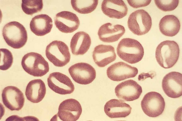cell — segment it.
<instances>
[{
    "mask_svg": "<svg viewBox=\"0 0 182 121\" xmlns=\"http://www.w3.org/2000/svg\"><path fill=\"white\" fill-rule=\"evenodd\" d=\"M116 51L118 55L121 59L131 64L140 61L144 53L143 47L140 43L129 38H123L119 42Z\"/></svg>",
    "mask_w": 182,
    "mask_h": 121,
    "instance_id": "obj_1",
    "label": "cell"
},
{
    "mask_svg": "<svg viewBox=\"0 0 182 121\" xmlns=\"http://www.w3.org/2000/svg\"><path fill=\"white\" fill-rule=\"evenodd\" d=\"M179 54L177 43L173 41L167 40L161 42L157 47L155 57L157 62L161 67L169 68L176 64Z\"/></svg>",
    "mask_w": 182,
    "mask_h": 121,
    "instance_id": "obj_2",
    "label": "cell"
},
{
    "mask_svg": "<svg viewBox=\"0 0 182 121\" xmlns=\"http://www.w3.org/2000/svg\"><path fill=\"white\" fill-rule=\"evenodd\" d=\"M2 34L7 44L15 49L23 47L27 40V34L25 27L16 21L6 24L3 28Z\"/></svg>",
    "mask_w": 182,
    "mask_h": 121,
    "instance_id": "obj_3",
    "label": "cell"
},
{
    "mask_svg": "<svg viewBox=\"0 0 182 121\" xmlns=\"http://www.w3.org/2000/svg\"><path fill=\"white\" fill-rule=\"evenodd\" d=\"M21 64L25 71L30 75L36 77H41L49 71L48 62L40 54L30 52L23 57Z\"/></svg>",
    "mask_w": 182,
    "mask_h": 121,
    "instance_id": "obj_4",
    "label": "cell"
},
{
    "mask_svg": "<svg viewBox=\"0 0 182 121\" xmlns=\"http://www.w3.org/2000/svg\"><path fill=\"white\" fill-rule=\"evenodd\" d=\"M45 53L49 61L57 67L66 65L71 59L68 47L64 42L60 41H54L48 45Z\"/></svg>",
    "mask_w": 182,
    "mask_h": 121,
    "instance_id": "obj_5",
    "label": "cell"
},
{
    "mask_svg": "<svg viewBox=\"0 0 182 121\" xmlns=\"http://www.w3.org/2000/svg\"><path fill=\"white\" fill-rule=\"evenodd\" d=\"M152 25L151 17L145 10H138L132 13L127 21V26L130 30L138 36L147 33Z\"/></svg>",
    "mask_w": 182,
    "mask_h": 121,
    "instance_id": "obj_6",
    "label": "cell"
},
{
    "mask_svg": "<svg viewBox=\"0 0 182 121\" xmlns=\"http://www.w3.org/2000/svg\"><path fill=\"white\" fill-rule=\"evenodd\" d=\"M165 103L164 98L159 93L151 92L146 93L141 101L142 110L148 116L155 117L164 111Z\"/></svg>",
    "mask_w": 182,
    "mask_h": 121,
    "instance_id": "obj_7",
    "label": "cell"
},
{
    "mask_svg": "<svg viewBox=\"0 0 182 121\" xmlns=\"http://www.w3.org/2000/svg\"><path fill=\"white\" fill-rule=\"evenodd\" d=\"M68 71L73 80L81 84L86 85L91 83L96 76L95 68L86 63L75 64L68 68Z\"/></svg>",
    "mask_w": 182,
    "mask_h": 121,
    "instance_id": "obj_8",
    "label": "cell"
},
{
    "mask_svg": "<svg viewBox=\"0 0 182 121\" xmlns=\"http://www.w3.org/2000/svg\"><path fill=\"white\" fill-rule=\"evenodd\" d=\"M47 81L49 88L59 94H70L74 90V85L70 79L62 73L56 72L51 73Z\"/></svg>",
    "mask_w": 182,
    "mask_h": 121,
    "instance_id": "obj_9",
    "label": "cell"
},
{
    "mask_svg": "<svg viewBox=\"0 0 182 121\" xmlns=\"http://www.w3.org/2000/svg\"><path fill=\"white\" fill-rule=\"evenodd\" d=\"M116 96L123 101H130L138 99L142 92V88L132 80L122 82L115 89Z\"/></svg>",
    "mask_w": 182,
    "mask_h": 121,
    "instance_id": "obj_10",
    "label": "cell"
},
{
    "mask_svg": "<svg viewBox=\"0 0 182 121\" xmlns=\"http://www.w3.org/2000/svg\"><path fill=\"white\" fill-rule=\"evenodd\" d=\"M4 105L11 111H19L23 107L25 98L22 92L17 87L8 86L2 90V94Z\"/></svg>",
    "mask_w": 182,
    "mask_h": 121,
    "instance_id": "obj_11",
    "label": "cell"
},
{
    "mask_svg": "<svg viewBox=\"0 0 182 121\" xmlns=\"http://www.w3.org/2000/svg\"><path fill=\"white\" fill-rule=\"evenodd\" d=\"M163 89L168 97L177 98L182 95V75L176 72H172L164 77L162 83Z\"/></svg>",
    "mask_w": 182,
    "mask_h": 121,
    "instance_id": "obj_12",
    "label": "cell"
},
{
    "mask_svg": "<svg viewBox=\"0 0 182 121\" xmlns=\"http://www.w3.org/2000/svg\"><path fill=\"white\" fill-rule=\"evenodd\" d=\"M137 68L124 62H119L109 67L107 70V77L111 80L119 81L135 76L138 73Z\"/></svg>",
    "mask_w": 182,
    "mask_h": 121,
    "instance_id": "obj_13",
    "label": "cell"
},
{
    "mask_svg": "<svg viewBox=\"0 0 182 121\" xmlns=\"http://www.w3.org/2000/svg\"><path fill=\"white\" fill-rule=\"evenodd\" d=\"M82 111L79 102L70 98L65 100L60 103L57 115L62 121H76L79 118Z\"/></svg>",
    "mask_w": 182,
    "mask_h": 121,
    "instance_id": "obj_14",
    "label": "cell"
},
{
    "mask_svg": "<svg viewBox=\"0 0 182 121\" xmlns=\"http://www.w3.org/2000/svg\"><path fill=\"white\" fill-rule=\"evenodd\" d=\"M55 24L61 32L71 33L77 30L80 25L78 17L75 14L68 11L57 13L55 18Z\"/></svg>",
    "mask_w": 182,
    "mask_h": 121,
    "instance_id": "obj_15",
    "label": "cell"
},
{
    "mask_svg": "<svg viewBox=\"0 0 182 121\" xmlns=\"http://www.w3.org/2000/svg\"><path fill=\"white\" fill-rule=\"evenodd\" d=\"M92 53L94 61L99 67H104L115 60L116 57L115 49L111 45L96 46Z\"/></svg>",
    "mask_w": 182,
    "mask_h": 121,
    "instance_id": "obj_16",
    "label": "cell"
},
{
    "mask_svg": "<svg viewBox=\"0 0 182 121\" xmlns=\"http://www.w3.org/2000/svg\"><path fill=\"white\" fill-rule=\"evenodd\" d=\"M125 32V29L122 25L119 24L113 25L110 23H107L100 27L98 34L101 41L111 43L118 41Z\"/></svg>",
    "mask_w": 182,
    "mask_h": 121,
    "instance_id": "obj_17",
    "label": "cell"
},
{
    "mask_svg": "<svg viewBox=\"0 0 182 121\" xmlns=\"http://www.w3.org/2000/svg\"><path fill=\"white\" fill-rule=\"evenodd\" d=\"M101 10L103 13L109 17L118 19L125 16L128 8L122 0H104L101 4Z\"/></svg>",
    "mask_w": 182,
    "mask_h": 121,
    "instance_id": "obj_18",
    "label": "cell"
},
{
    "mask_svg": "<svg viewBox=\"0 0 182 121\" xmlns=\"http://www.w3.org/2000/svg\"><path fill=\"white\" fill-rule=\"evenodd\" d=\"M104 109L106 114L111 118L126 117L131 113V110L128 104L116 99L107 101Z\"/></svg>",
    "mask_w": 182,
    "mask_h": 121,
    "instance_id": "obj_19",
    "label": "cell"
},
{
    "mask_svg": "<svg viewBox=\"0 0 182 121\" xmlns=\"http://www.w3.org/2000/svg\"><path fill=\"white\" fill-rule=\"evenodd\" d=\"M51 18L46 14L35 16L31 20L30 25L31 31L37 36H43L50 32L53 27Z\"/></svg>",
    "mask_w": 182,
    "mask_h": 121,
    "instance_id": "obj_20",
    "label": "cell"
},
{
    "mask_svg": "<svg viewBox=\"0 0 182 121\" xmlns=\"http://www.w3.org/2000/svg\"><path fill=\"white\" fill-rule=\"evenodd\" d=\"M91 44L90 36L84 31L76 33L72 37L70 47L73 54L83 55L89 49Z\"/></svg>",
    "mask_w": 182,
    "mask_h": 121,
    "instance_id": "obj_21",
    "label": "cell"
},
{
    "mask_svg": "<svg viewBox=\"0 0 182 121\" xmlns=\"http://www.w3.org/2000/svg\"><path fill=\"white\" fill-rule=\"evenodd\" d=\"M46 89L45 84L40 79L30 81L27 84L25 91L27 99L33 103H38L44 97Z\"/></svg>",
    "mask_w": 182,
    "mask_h": 121,
    "instance_id": "obj_22",
    "label": "cell"
},
{
    "mask_svg": "<svg viewBox=\"0 0 182 121\" xmlns=\"http://www.w3.org/2000/svg\"><path fill=\"white\" fill-rule=\"evenodd\" d=\"M180 21L178 18L173 15H166L160 21L159 28L161 33L168 37L175 36L180 29Z\"/></svg>",
    "mask_w": 182,
    "mask_h": 121,
    "instance_id": "obj_23",
    "label": "cell"
},
{
    "mask_svg": "<svg viewBox=\"0 0 182 121\" xmlns=\"http://www.w3.org/2000/svg\"><path fill=\"white\" fill-rule=\"evenodd\" d=\"M98 3V0H71L73 8L81 14H88L94 11Z\"/></svg>",
    "mask_w": 182,
    "mask_h": 121,
    "instance_id": "obj_24",
    "label": "cell"
},
{
    "mask_svg": "<svg viewBox=\"0 0 182 121\" xmlns=\"http://www.w3.org/2000/svg\"><path fill=\"white\" fill-rule=\"evenodd\" d=\"M22 9L26 14L32 15L40 11L43 7L42 0H22Z\"/></svg>",
    "mask_w": 182,
    "mask_h": 121,
    "instance_id": "obj_25",
    "label": "cell"
},
{
    "mask_svg": "<svg viewBox=\"0 0 182 121\" xmlns=\"http://www.w3.org/2000/svg\"><path fill=\"white\" fill-rule=\"evenodd\" d=\"M0 69L6 70L9 68L12 64L13 57L11 52L8 49H0Z\"/></svg>",
    "mask_w": 182,
    "mask_h": 121,
    "instance_id": "obj_26",
    "label": "cell"
},
{
    "mask_svg": "<svg viewBox=\"0 0 182 121\" xmlns=\"http://www.w3.org/2000/svg\"><path fill=\"white\" fill-rule=\"evenodd\" d=\"M157 7L161 10L166 12L175 10L179 4L178 0H155Z\"/></svg>",
    "mask_w": 182,
    "mask_h": 121,
    "instance_id": "obj_27",
    "label": "cell"
},
{
    "mask_svg": "<svg viewBox=\"0 0 182 121\" xmlns=\"http://www.w3.org/2000/svg\"><path fill=\"white\" fill-rule=\"evenodd\" d=\"M129 5L132 7L137 8L141 7L146 6L149 5L150 3L151 0H127Z\"/></svg>",
    "mask_w": 182,
    "mask_h": 121,
    "instance_id": "obj_28",
    "label": "cell"
},
{
    "mask_svg": "<svg viewBox=\"0 0 182 121\" xmlns=\"http://www.w3.org/2000/svg\"><path fill=\"white\" fill-rule=\"evenodd\" d=\"M23 117L22 118L17 115H13L9 117L6 121H24Z\"/></svg>",
    "mask_w": 182,
    "mask_h": 121,
    "instance_id": "obj_29",
    "label": "cell"
}]
</instances>
